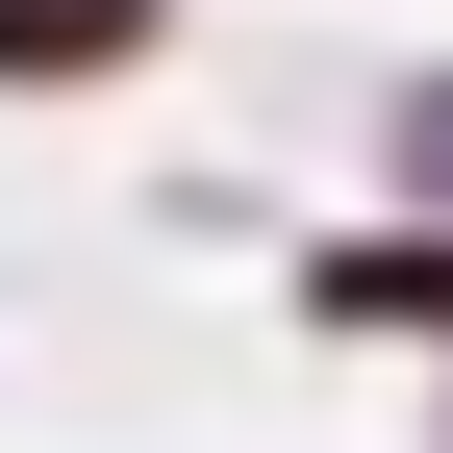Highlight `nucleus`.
Instances as JSON below:
<instances>
[{
	"instance_id": "obj_1",
	"label": "nucleus",
	"mask_w": 453,
	"mask_h": 453,
	"mask_svg": "<svg viewBox=\"0 0 453 453\" xmlns=\"http://www.w3.org/2000/svg\"><path fill=\"white\" fill-rule=\"evenodd\" d=\"M0 50H127V0H0Z\"/></svg>"
}]
</instances>
